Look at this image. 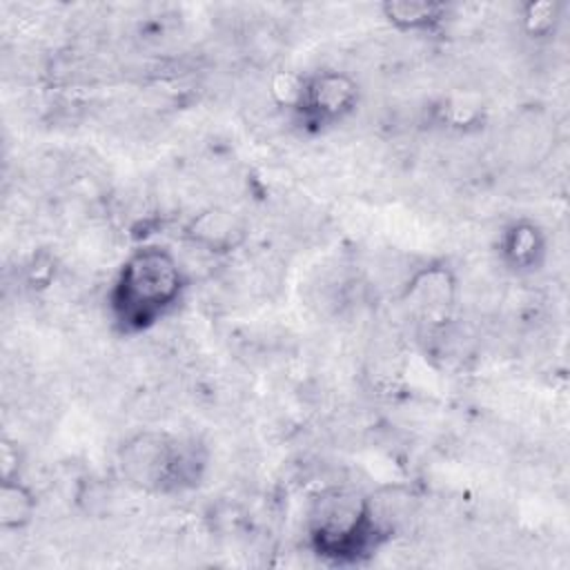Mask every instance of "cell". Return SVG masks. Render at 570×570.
I'll return each instance as SVG.
<instances>
[{"label":"cell","mask_w":570,"mask_h":570,"mask_svg":"<svg viewBox=\"0 0 570 570\" xmlns=\"http://www.w3.org/2000/svg\"><path fill=\"white\" fill-rule=\"evenodd\" d=\"M185 289L187 276L176 254L163 245H142L120 263L107 292V309L122 334H140L169 316Z\"/></svg>","instance_id":"6da1fadb"},{"label":"cell","mask_w":570,"mask_h":570,"mask_svg":"<svg viewBox=\"0 0 570 570\" xmlns=\"http://www.w3.org/2000/svg\"><path fill=\"white\" fill-rule=\"evenodd\" d=\"M307 537L314 554L347 566L379 550L390 539V523L372 499L352 490H330L309 510Z\"/></svg>","instance_id":"7a4b0ae2"},{"label":"cell","mask_w":570,"mask_h":570,"mask_svg":"<svg viewBox=\"0 0 570 570\" xmlns=\"http://www.w3.org/2000/svg\"><path fill=\"white\" fill-rule=\"evenodd\" d=\"M120 470L142 490H178L196 479V454L180 439L142 432L122 443Z\"/></svg>","instance_id":"3957f363"},{"label":"cell","mask_w":570,"mask_h":570,"mask_svg":"<svg viewBox=\"0 0 570 570\" xmlns=\"http://www.w3.org/2000/svg\"><path fill=\"white\" fill-rule=\"evenodd\" d=\"M361 100L358 82L336 69H323L303 76L301 94L292 114L312 131L330 129L352 116Z\"/></svg>","instance_id":"277c9868"},{"label":"cell","mask_w":570,"mask_h":570,"mask_svg":"<svg viewBox=\"0 0 570 570\" xmlns=\"http://www.w3.org/2000/svg\"><path fill=\"white\" fill-rule=\"evenodd\" d=\"M499 252L503 263L517 272L528 274L539 269L546 258V234L543 229L528 218L510 223L499 240Z\"/></svg>","instance_id":"5b68a950"},{"label":"cell","mask_w":570,"mask_h":570,"mask_svg":"<svg viewBox=\"0 0 570 570\" xmlns=\"http://www.w3.org/2000/svg\"><path fill=\"white\" fill-rule=\"evenodd\" d=\"M381 11L399 31H432L445 20L448 7L432 0H387Z\"/></svg>","instance_id":"8992f818"},{"label":"cell","mask_w":570,"mask_h":570,"mask_svg":"<svg viewBox=\"0 0 570 570\" xmlns=\"http://www.w3.org/2000/svg\"><path fill=\"white\" fill-rule=\"evenodd\" d=\"M36 494L20 481V476L2 479L0 485V528L4 532L22 530L31 523L36 514Z\"/></svg>","instance_id":"52a82bcc"},{"label":"cell","mask_w":570,"mask_h":570,"mask_svg":"<svg viewBox=\"0 0 570 570\" xmlns=\"http://www.w3.org/2000/svg\"><path fill=\"white\" fill-rule=\"evenodd\" d=\"M240 225L236 223V218L229 212H220V209H209L203 216L194 218L191 227L187 229V236L203 245L209 247L212 252L225 249V247H234L240 238Z\"/></svg>","instance_id":"ba28073f"},{"label":"cell","mask_w":570,"mask_h":570,"mask_svg":"<svg viewBox=\"0 0 570 570\" xmlns=\"http://www.w3.org/2000/svg\"><path fill=\"white\" fill-rule=\"evenodd\" d=\"M561 18V7L550 0L528 2L523 7V24L532 36H548Z\"/></svg>","instance_id":"9c48e42d"}]
</instances>
